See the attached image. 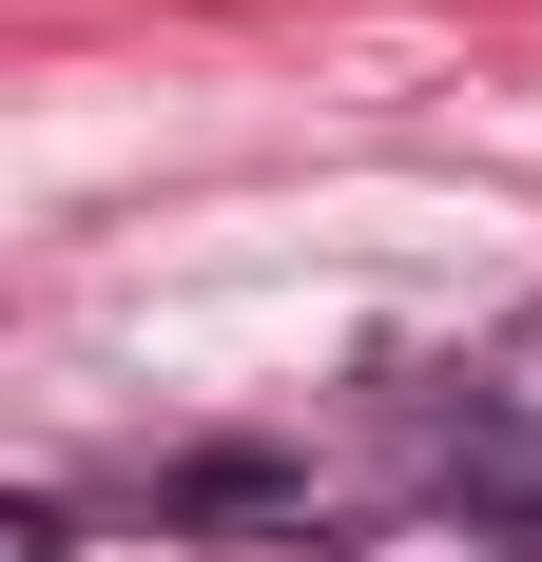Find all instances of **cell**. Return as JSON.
<instances>
[{"instance_id": "cell-1", "label": "cell", "mask_w": 542, "mask_h": 562, "mask_svg": "<svg viewBox=\"0 0 542 562\" xmlns=\"http://www.w3.org/2000/svg\"><path fill=\"white\" fill-rule=\"evenodd\" d=\"M465 465H542V311H504L465 369Z\"/></svg>"}, {"instance_id": "cell-2", "label": "cell", "mask_w": 542, "mask_h": 562, "mask_svg": "<svg viewBox=\"0 0 542 562\" xmlns=\"http://www.w3.org/2000/svg\"><path fill=\"white\" fill-rule=\"evenodd\" d=\"M252 505H291V465H252V447H214V465H174V524H252Z\"/></svg>"}, {"instance_id": "cell-3", "label": "cell", "mask_w": 542, "mask_h": 562, "mask_svg": "<svg viewBox=\"0 0 542 562\" xmlns=\"http://www.w3.org/2000/svg\"><path fill=\"white\" fill-rule=\"evenodd\" d=\"M465 524H485L504 562H542V485H523V465H465Z\"/></svg>"}]
</instances>
